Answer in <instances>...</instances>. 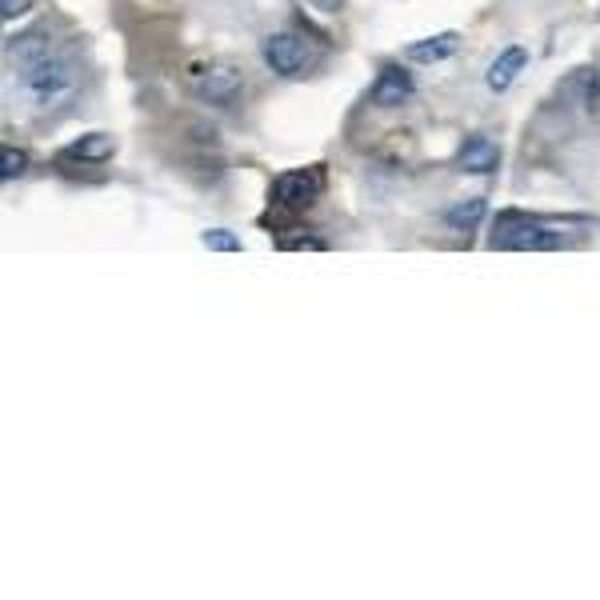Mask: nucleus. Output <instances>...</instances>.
I'll list each match as a JSON object with an SVG mask.
<instances>
[{
	"label": "nucleus",
	"mask_w": 600,
	"mask_h": 600,
	"mask_svg": "<svg viewBox=\"0 0 600 600\" xmlns=\"http://www.w3.org/2000/svg\"><path fill=\"white\" fill-rule=\"evenodd\" d=\"M204 249H213V252H240V240L228 233V228H208L204 233Z\"/></svg>",
	"instance_id": "nucleus-13"
},
{
	"label": "nucleus",
	"mask_w": 600,
	"mask_h": 600,
	"mask_svg": "<svg viewBox=\"0 0 600 600\" xmlns=\"http://www.w3.org/2000/svg\"><path fill=\"white\" fill-rule=\"evenodd\" d=\"M281 249L284 252H325L329 249V245H325V240L320 237H288V240H281Z\"/></svg>",
	"instance_id": "nucleus-14"
},
{
	"label": "nucleus",
	"mask_w": 600,
	"mask_h": 600,
	"mask_svg": "<svg viewBox=\"0 0 600 600\" xmlns=\"http://www.w3.org/2000/svg\"><path fill=\"white\" fill-rule=\"evenodd\" d=\"M320 193H325V172L313 165V169L281 172V177L272 181L269 204L276 208V213H284V216H301V213H308V208L320 201Z\"/></svg>",
	"instance_id": "nucleus-2"
},
{
	"label": "nucleus",
	"mask_w": 600,
	"mask_h": 600,
	"mask_svg": "<svg viewBox=\"0 0 600 600\" xmlns=\"http://www.w3.org/2000/svg\"><path fill=\"white\" fill-rule=\"evenodd\" d=\"M24 172H29V152L16 145L0 148V177H4V181H21Z\"/></svg>",
	"instance_id": "nucleus-12"
},
{
	"label": "nucleus",
	"mask_w": 600,
	"mask_h": 600,
	"mask_svg": "<svg viewBox=\"0 0 600 600\" xmlns=\"http://www.w3.org/2000/svg\"><path fill=\"white\" fill-rule=\"evenodd\" d=\"M189 84L193 92L201 97L204 104H213V109H233V104L245 97V77H240L233 65H193L189 68Z\"/></svg>",
	"instance_id": "nucleus-3"
},
{
	"label": "nucleus",
	"mask_w": 600,
	"mask_h": 600,
	"mask_svg": "<svg viewBox=\"0 0 600 600\" xmlns=\"http://www.w3.org/2000/svg\"><path fill=\"white\" fill-rule=\"evenodd\" d=\"M68 89H72V68H68L65 60H57V57L29 60V72H24V92H29L36 104H57Z\"/></svg>",
	"instance_id": "nucleus-5"
},
{
	"label": "nucleus",
	"mask_w": 600,
	"mask_h": 600,
	"mask_svg": "<svg viewBox=\"0 0 600 600\" xmlns=\"http://www.w3.org/2000/svg\"><path fill=\"white\" fill-rule=\"evenodd\" d=\"M565 245L561 228L553 220H541V216H524V213H500L497 225H493V249H509V252H553Z\"/></svg>",
	"instance_id": "nucleus-1"
},
{
	"label": "nucleus",
	"mask_w": 600,
	"mask_h": 600,
	"mask_svg": "<svg viewBox=\"0 0 600 600\" xmlns=\"http://www.w3.org/2000/svg\"><path fill=\"white\" fill-rule=\"evenodd\" d=\"M488 213V201L485 196H468V201H456L449 213H444V220H449V228H456V233H473L480 220H485Z\"/></svg>",
	"instance_id": "nucleus-11"
},
{
	"label": "nucleus",
	"mask_w": 600,
	"mask_h": 600,
	"mask_svg": "<svg viewBox=\"0 0 600 600\" xmlns=\"http://www.w3.org/2000/svg\"><path fill=\"white\" fill-rule=\"evenodd\" d=\"M524 65H529V53H524L521 45H509L497 60H493V65H488V77H485L488 89H493V92H505L512 84V80L521 77Z\"/></svg>",
	"instance_id": "nucleus-8"
},
{
	"label": "nucleus",
	"mask_w": 600,
	"mask_h": 600,
	"mask_svg": "<svg viewBox=\"0 0 600 600\" xmlns=\"http://www.w3.org/2000/svg\"><path fill=\"white\" fill-rule=\"evenodd\" d=\"M417 92V84H412V77H408L405 68L400 65H385L381 72H376V80H373V104L376 109H400V104L408 101Z\"/></svg>",
	"instance_id": "nucleus-6"
},
{
	"label": "nucleus",
	"mask_w": 600,
	"mask_h": 600,
	"mask_svg": "<svg viewBox=\"0 0 600 600\" xmlns=\"http://www.w3.org/2000/svg\"><path fill=\"white\" fill-rule=\"evenodd\" d=\"M456 48H461V33H437V36H429V41L408 45L405 57L408 60H420V65H437V60L453 57Z\"/></svg>",
	"instance_id": "nucleus-10"
},
{
	"label": "nucleus",
	"mask_w": 600,
	"mask_h": 600,
	"mask_svg": "<svg viewBox=\"0 0 600 600\" xmlns=\"http://www.w3.org/2000/svg\"><path fill=\"white\" fill-rule=\"evenodd\" d=\"M261 57H264V65L276 72V77L293 80V77H305V68L313 65V48H308V41L301 33L281 29V33L264 36Z\"/></svg>",
	"instance_id": "nucleus-4"
},
{
	"label": "nucleus",
	"mask_w": 600,
	"mask_h": 600,
	"mask_svg": "<svg viewBox=\"0 0 600 600\" xmlns=\"http://www.w3.org/2000/svg\"><path fill=\"white\" fill-rule=\"evenodd\" d=\"M500 165V148L488 140V136H468L461 152H456V169L461 172H476V177H488V172H497Z\"/></svg>",
	"instance_id": "nucleus-7"
},
{
	"label": "nucleus",
	"mask_w": 600,
	"mask_h": 600,
	"mask_svg": "<svg viewBox=\"0 0 600 600\" xmlns=\"http://www.w3.org/2000/svg\"><path fill=\"white\" fill-rule=\"evenodd\" d=\"M313 9H320V12H340L344 9V0H308Z\"/></svg>",
	"instance_id": "nucleus-16"
},
{
	"label": "nucleus",
	"mask_w": 600,
	"mask_h": 600,
	"mask_svg": "<svg viewBox=\"0 0 600 600\" xmlns=\"http://www.w3.org/2000/svg\"><path fill=\"white\" fill-rule=\"evenodd\" d=\"M33 9V0H0V12H4V21H16L21 12Z\"/></svg>",
	"instance_id": "nucleus-15"
},
{
	"label": "nucleus",
	"mask_w": 600,
	"mask_h": 600,
	"mask_svg": "<svg viewBox=\"0 0 600 600\" xmlns=\"http://www.w3.org/2000/svg\"><path fill=\"white\" fill-rule=\"evenodd\" d=\"M113 152H116V140L109 133H89L65 148V157L80 160V165H104V160H113Z\"/></svg>",
	"instance_id": "nucleus-9"
}]
</instances>
